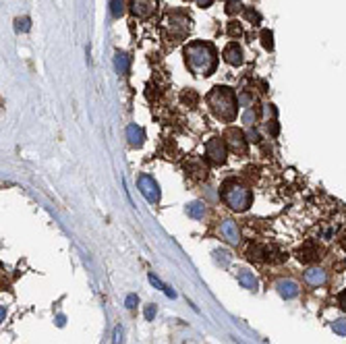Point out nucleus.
Masks as SVG:
<instances>
[{
  "label": "nucleus",
  "instance_id": "9",
  "mask_svg": "<svg viewBox=\"0 0 346 344\" xmlns=\"http://www.w3.org/2000/svg\"><path fill=\"white\" fill-rule=\"evenodd\" d=\"M276 291L280 293V297L282 299H295V297H299V284L295 282V280H290V278H282V280H278L276 282Z\"/></svg>",
  "mask_w": 346,
  "mask_h": 344
},
{
  "label": "nucleus",
  "instance_id": "12",
  "mask_svg": "<svg viewBox=\"0 0 346 344\" xmlns=\"http://www.w3.org/2000/svg\"><path fill=\"white\" fill-rule=\"evenodd\" d=\"M226 141H228V145L232 147V151H239V154H245V137H243V133L239 131V129H230L226 135Z\"/></svg>",
  "mask_w": 346,
  "mask_h": 344
},
{
  "label": "nucleus",
  "instance_id": "5",
  "mask_svg": "<svg viewBox=\"0 0 346 344\" xmlns=\"http://www.w3.org/2000/svg\"><path fill=\"white\" fill-rule=\"evenodd\" d=\"M205 156L212 164H224L226 162V143L224 139H212L205 145Z\"/></svg>",
  "mask_w": 346,
  "mask_h": 344
},
{
  "label": "nucleus",
  "instance_id": "2",
  "mask_svg": "<svg viewBox=\"0 0 346 344\" xmlns=\"http://www.w3.org/2000/svg\"><path fill=\"white\" fill-rule=\"evenodd\" d=\"M207 104H210L214 116L220 120L232 122L237 118L239 102L234 98L232 89H228V87H214L210 93H207Z\"/></svg>",
  "mask_w": 346,
  "mask_h": 344
},
{
  "label": "nucleus",
  "instance_id": "8",
  "mask_svg": "<svg viewBox=\"0 0 346 344\" xmlns=\"http://www.w3.org/2000/svg\"><path fill=\"white\" fill-rule=\"evenodd\" d=\"M320 257H322V249L315 243H305L297 251V259L303 261V264H313V261H317Z\"/></svg>",
  "mask_w": 346,
  "mask_h": 344
},
{
  "label": "nucleus",
  "instance_id": "31",
  "mask_svg": "<svg viewBox=\"0 0 346 344\" xmlns=\"http://www.w3.org/2000/svg\"><path fill=\"white\" fill-rule=\"evenodd\" d=\"M340 245H342V247H344V249H346V235H344V237L340 239Z\"/></svg>",
  "mask_w": 346,
  "mask_h": 344
},
{
  "label": "nucleus",
  "instance_id": "26",
  "mask_svg": "<svg viewBox=\"0 0 346 344\" xmlns=\"http://www.w3.org/2000/svg\"><path fill=\"white\" fill-rule=\"evenodd\" d=\"M338 305H340L342 311H346V291H342V293L338 295Z\"/></svg>",
  "mask_w": 346,
  "mask_h": 344
},
{
  "label": "nucleus",
  "instance_id": "17",
  "mask_svg": "<svg viewBox=\"0 0 346 344\" xmlns=\"http://www.w3.org/2000/svg\"><path fill=\"white\" fill-rule=\"evenodd\" d=\"M110 12H112V17H120L124 12V0H110Z\"/></svg>",
  "mask_w": 346,
  "mask_h": 344
},
{
  "label": "nucleus",
  "instance_id": "28",
  "mask_svg": "<svg viewBox=\"0 0 346 344\" xmlns=\"http://www.w3.org/2000/svg\"><path fill=\"white\" fill-rule=\"evenodd\" d=\"M164 293H166V295H168L170 299H174V297H176V293L172 291V288H170V286H166V288H164Z\"/></svg>",
  "mask_w": 346,
  "mask_h": 344
},
{
  "label": "nucleus",
  "instance_id": "4",
  "mask_svg": "<svg viewBox=\"0 0 346 344\" xmlns=\"http://www.w3.org/2000/svg\"><path fill=\"white\" fill-rule=\"evenodd\" d=\"M139 191H141V195L149 203H158L160 201V189H158V183L154 181V176L141 174L139 176Z\"/></svg>",
  "mask_w": 346,
  "mask_h": 344
},
{
  "label": "nucleus",
  "instance_id": "30",
  "mask_svg": "<svg viewBox=\"0 0 346 344\" xmlns=\"http://www.w3.org/2000/svg\"><path fill=\"white\" fill-rule=\"evenodd\" d=\"M114 336H116V338H114V344H118V342H120V328L114 330Z\"/></svg>",
  "mask_w": 346,
  "mask_h": 344
},
{
  "label": "nucleus",
  "instance_id": "19",
  "mask_svg": "<svg viewBox=\"0 0 346 344\" xmlns=\"http://www.w3.org/2000/svg\"><path fill=\"white\" fill-rule=\"evenodd\" d=\"M332 330L340 336H346V320H336L334 324H332Z\"/></svg>",
  "mask_w": 346,
  "mask_h": 344
},
{
  "label": "nucleus",
  "instance_id": "25",
  "mask_svg": "<svg viewBox=\"0 0 346 344\" xmlns=\"http://www.w3.org/2000/svg\"><path fill=\"white\" fill-rule=\"evenodd\" d=\"M149 282L154 284L156 288H160V291H164V288H166V284H162V282H160V278L156 276V274H149Z\"/></svg>",
  "mask_w": 346,
  "mask_h": 344
},
{
  "label": "nucleus",
  "instance_id": "24",
  "mask_svg": "<svg viewBox=\"0 0 346 344\" xmlns=\"http://www.w3.org/2000/svg\"><path fill=\"white\" fill-rule=\"evenodd\" d=\"M17 29L19 31H27V29H29V19H27V17L17 19Z\"/></svg>",
  "mask_w": 346,
  "mask_h": 344
},
{
  "label": "nucleus",
  "instance_id": "27",
  "mask_svg": "<svg viewBox=\"0 0 346 344\" xmlns=\"http://www.w3.org/2000/svg\"><path fill=\"white\" fill-rule=\"evenodd\" d=\"M228 33H230V35H241V33H243V29H241L239 25H234V23H232V25L228 27Z\"/></svg>",
  "mask_w": 346,
  "mask_h": 344
},
{
  "label": "nucleus",
  "instance_id": "18",
  "mask_svg": "<svg viewBox=\"0 0 346 344\" xmlns=\"http://www.w3.org/2000/svg\"><path fill=\"white\" fill-rule=\"evenodd\" d=\"M116 68H118V73H127L129 71V56L127 54H116Z\"/></svg>",
  "mask_w": 346,
  "mask_h": 344
},
{
  "label": "nucleus",
  "instance_id": "15",
  "mask_svg": "<svg viewBox=\"0 0 346 344\" xmlns=\"http://www.w3.org/2000/svg\"><path fill=\"white\" fill-rule=\"evenodd\" d=\"M127 137H129L131 145H135V147L143 143V131L137 127V125H129V127H127Z\"/></svg>",
  "mask_w": 346,
  "mask_h": 344
},
{
  "label": "nucleus",
  "instance_id": "3",
  "mask_svg": "<svg viewBox=\"0 0 346 344\" xmlns=\"http://www.w3.org/2000/svg\"><path fill=\"white\" fill-rule=\"evenodd\" d=\"M222 199L228 205L230 210H237V212H245L249 205H251V191L247 187H243L237 181H228L222 187Z\"/></svg>",
  "mask_w": 346,
  "mask_h": 344
},
{
  "label": "nucleus",
  "instance_id": "14",
  "mask_svg": "<svg viewBox=\"0 0 346 344\" xmlns=\"http://www.w3.org/2000/svg\"><path fill=\"white\" fill-rule=\"evenodd\" d=\"M237 278H239V284L243 286V288H247V291H257V278L253 276V272H249V270H239L237 272Z\"/></svg>",
  "mask_w": 346,
  "mask_h": 344
},
{
  "label": "nucleus",
  "instance_id": "21",
  "mask_svg": "<svg viewBox=\"0 0 346 344\" xmlns=\"http://www.w3.org/2000/svg\"><path fill=\"white\" fill-rule=\"evenodd\" d=\"M137 303H139L137 295H129L127 301H124V307H127V309H135V307H137Z\"/></svg>",
  "mask_w": 346,
  "mask_h": 344
},
{
  "label": "nucleus",
  "instance_id": "1",
  "mask_svg": "<svg viewBox=\"0 0 346 344\" xmlns=\"http://www.w3.org/2000/svg\"><path fill=\"white\" fill-rule=\"evenodd\" d=\"M185 60H187V66L195 75H212L216 68V62H218V56H216V50L212 44L191 42L185 48Z\"/></svg>",
  "mask_w": 346,
  "mask_h": 344
},
{
  "label": "nucleus",
  "instance_id": "29",
  "mask_svg": "<svg viewBox=\"0 0 346 344\" xmlns=\"http://www.w3.org/2000/svg\"><path fill=\"white\" fill-rule=\"evenodd\" d=\"M212 2H214V0H197V4H199V6H203V8H205V6H210Z\"/></svg>",
  "mask_w": 346,
  "mask_h": 344
},
{
  "label": "nucleus",
  "instance_id": "10",
  "mask_svg": "<svg viewBox=\"0 0 346 344\" xmlns=\"http://www.w3.org/2000/svg\"><path fill=\"white\" fill-rule=\"evenodd\" d=\"M220 235H222V239H226V241L232 243V245H237L239 239H241L239 228H237V224H234L232 220H224V222L220 224Z\"/></svg>",
  "mask_w": 346,
  "mask_h": 344
},
{
  "label": "nucleus",
  "instance_id": "6",
  "mask_svg": "<svg viewBox=\"0 0 346 344\" xmlns=\"http://www.w3.org/2000/svg\"><path fill=\"white\" fill-rule=\"evenodd\" d=\"M166 23H168V29H170V37L172 39H181L189 31V17H183L181 12H174L172 17L166 19Z\"/></svg>",
  "mask_w": 346,
  "mask_h": 344
},
{
  "label": "nucleus",
  "instance_id": "20",
  "mask_svg": "<svg viewBox=\"0 0 346 344\" xmlns=\"http://www.w3.org/2000/svg\"><path fill=\"white\" fill-rule=\"evenodd\" d=\"M241 10V2L239 0H228V4H226V12L228 15H234V12H239Z\"/></svg>",
  "mask_w": 346,
  "mask_h": 344
},
{
  "label": "nucleus",
  "instance_id": "7",
  "mask_svg": "<svg viewBox=\"0 0 346 344\" xmlns=\"http://www.w3.org/2000/svg\"><path fill=\"white\" fill-rule=\"evenodd\" d=\"M156 4H158V0H131V10H133L135 17L147 19V17L154 15Z\"/></svg>",
  "mask_w": 346,
  "mask_h": 344
},
{
  "label": "nucleus",
  "instance_id": "22",
  "mask_svg": "<svg viewBox=\"0 0 346 344\" xmlns=\"http://www.w3.org/2000/svg\"><path fill=\"white\" fill-rule=\"evenodd\" d=\"M261 37H264V46H266L268 50H272V48H274V42H272V31H264V33H261Z\"/></svg>",
  "mask_w": 346,
  "mask_h": 344
},
{
  "label": "nucleus",
  "instance_id": "13",
  "mask_svg": "<svg viewBox=\"0 0 346 344\" xmlns=\"http://www.w3.org/2000/svg\"><path fill=\"white\" fill-rule=\"evenodd\" d=\"M224 60L232 66H241L243 64V50L237 44H228L224 48Z\"/></svg>",
  "mask_w": 346,
  "mask_h": 344
},
{
  "label": "nucleus",
  "instance_id": "23",
  "mask_svg": "<svg viewBox=\"0 0 346 344\" xmlns=\"http://www.w3.org/2000/svg\"><path fill=\"white\" fill-rule=\"evenodd\" d=\"M154 318H156V305H147L145 307V320L154 322Z\"/></svg>",
  "mask_w": 346,
  "mask_h": 344
},
{
  "label": "nucleus",
  "instance_id": "16",
  "mask_svg": "<svg viewBox=\"0 0 346 344\" xmlns=\"http://www.w3.org/2000/svg\"><path fill=\"white\" fill-rule=\"evenodd\" d=\"M187 214H189L191 218L199 220V218H203V214H205V205H203L201 201H193V203L187 205Z\"/></svg>",
  "mask_w": 346,
  "mask_h": 344
},
{
  "label": "nucleus",
  "instance_id": "11",
  "mask_svg": "<svg viewBox=\"0 0 346 344\" xmlns=\"http://www.w3.org/2000/svg\"><path fill=\"white\" fill-rule=\"evenodd\" d=\"M305 282L309 284V286H324L326 282H328V274H326V270H322V268H309L307 272H305Z\"/></svg>",
  "mask_w": 346,
  "mask_h": 344
}]
</instances>
